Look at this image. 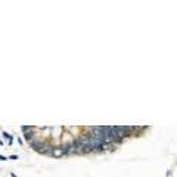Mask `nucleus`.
I'll return each instance as SVG.
<instances>
[{
  "label": "nucleus",
  "mask_w": 177,
  "mask_h": 177,
  "mask_svg": "<svg viewBox=\"0 0 177 177\" xmlns=\"http://www.w3.org/2000/svg\"><path fill=\"white\" fill-rule=\"evenodd\" d=\"M50 157H53V158H56V159L65 157V148H64V145H55Z\"/></svg>",
  "instance_id": "nucleus-1"
},
{
  "label": "nucleus",
  "mask_w": 177,
  "mask_h": 177,
  "mask_svg": "<svg viewBox=\"0 0 177 177\" xmlns=\"http://www.w3.org/2000/svg\"><path fill=\"white\" fill-rule=\"evenodd\" d=\"M74 139H75V137L65 129L64 133H62V137H61V145H64V146H65V145H71Z\"/></svg>",
  "instance_id": "nucleus-2"
},
{
  "label": "nucleus",
  "mask_w": 177,
  "mask_h": 177,
  "mask_svg": "<svg viewBox=\"0 0 177 177\" xmlns=\"http://www.w3.org/2000/svg\"><path fill=\"white\" fill-rule=\"evenodd\" d=\"M64 127H53L52 129V136H50V139H52V142L53 140H56V142H61V137H62V133H64Z\"/></svg>",
  "instance_id": "nucleus-3"
},
{
  "label": "nucleus",
  "mask_w": 177,
  "mask_h": 177,
  "mask_svg": "<svg viewBox=\"0 0 177 177\" xmlns=\"http://www.w3.org/2000/svg\"><path fill=\"white\" fill-rule=\"evenodd\" d=\"M44 145H46V142H44L43 139H40V140H34V142H31V143H30V148L34 149V151H37V152H40V151L44 148Z\"/></svg>",
  "instance_id": "nucleus-4"
},
{
  "label": "nucleus",
  "mask_w": 177,
  "mask_h": 177,
  "mask_svg": "<svg viewBox=\"0 0 177 177\" xmlns=\"http://www.w3.org/2000/svg\"><path fill=\"white\" fill-rule=\"evenodd\" d=\"M64 148H65V157H68V155H74V154H75V149H74L72 143H71V145H65Z\"/></svg>",
  "instance_id": "nucleus-5"
},
{
  "label": "nucleus",
  "mask_w": 177,
  "mask_h": 177,
  "mask_svg": "<svg viewBox=\"0 0 177 177\" xmlns=\"http://www.w3.org/2000/svg\"><path fill=\"white\" fill-rule=\"evenodd\" d=\"M1 136H3V139H7V145H9V146H12V143H13V136H12V134H9L7 132H3V133H1Z\"/></svg>",
  "instance_id": "nucleus-6"
},
{
  "label": "nucleus",
  "mask_w": 177,
  "mask_h": 177,
  "mask_svg": "<svg viewBox=\"0 0 177 177\" xmlns=\"http://www.w3.org/2000/svg\"><path fill=\"white\" fill-rule=\"evenodd\" d=\"M7 159H18V155H10V157H7Z\"/></svg>",
  "instance_id": "nucleus-7"
},
{
  "label": "nucleus",
  "mask_w": 177,
  "mask_h": 177,
  "mask_svg": "<svg viewBox=\"0 0 177 177\" xmlns=\"http://www.w3.org/2000/svg\"><path fill=\"white\" fill-rule=\"evenodd\" d=\"M7 159V157H3V155H0V161H6Z\"/></svg>",
  "instance_id": "nucleus-8"
},
{
  "label": "nucleus",
  "mask_w": 177,
  "mask_h": 177,
  "mask_svg": "<svg viewBox=\"0 0 177 177\" xmlns=\"http://www.w3.org/2000/svg\"><path fill=\"white\" fill-rule=\"evenodd\" d=\"M18 143H19V145H22V143H24V140H22L21 137H18Z\"/></svg>",
  "instance_id": "nucleus-9"
},
{
  "label": "nucleus",
  "mask_w": 177,
  "mask_h": 177,
  "mask_svg": "<svg viewBox=\"0 0 177 177\" xmlns=\"http://www.w3.org/2000/svg\"><path fill=\"white\" fill-rule=\"evenodd\" d=\"M10 176H12V177H18V176H16V174H15V173H12V174H10Z\"/></svg>",
  "instance_id": "nucleus-10"
},
{
  "label": "nucleus",
  "mask_w": 177,
  "mask_h": 177,
  "mask_svg": "<svg viewBox=\"0 0 177 177\" xmlns=\"http://www.w3.org/2000/svg\"><path fill=\"white\" fill-rule=\"evenodd\" d=\"M0 146H3V142H1V140H0Z\"/></svg>",
  "instance_id": "nucleus-11"
}]
</instances>
